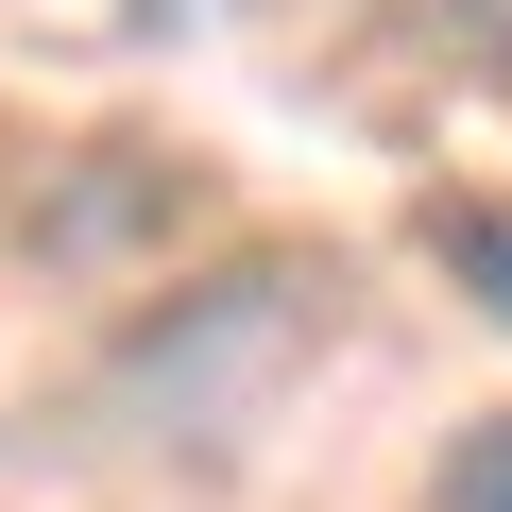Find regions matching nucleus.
Returning <instances> with one entry per match:
<instances>
[{
  "label": "nucleus",
  "mask_w": 512,
  "mask_h": 512,
  "mask_svg": "<svg viewBox=\"0 0 512 512\" xmlns=\"http://www.w3.org/2000/svg\"><path fill=\"white\" fill-rule=\"evenodd\" d=\"M427 512H512V410L444 444V478H427Z\"/></svg>",
  "instance_id": "obj_2"
},
{
  "label": "nucleus",
  "mask_w": 512,
  "mask_h": 512,
  "mask_svg": "<svg viewBox=\"0 0 512 512\" xmlns=\"http://www.w3.org/2000/svg\"><path fill=\"white\" fill-rule=\"evenodd\" d=\"M427 256H444V274L512 325V205H478V188H461V205H427Z\"/></svg>",
  "instance_id": "obj_1"
}]
</instances>
